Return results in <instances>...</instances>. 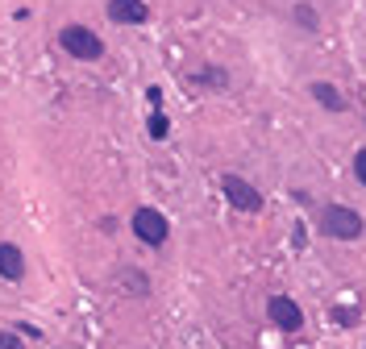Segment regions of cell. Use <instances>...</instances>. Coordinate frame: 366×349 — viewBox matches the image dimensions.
Wrapping results in <instances>:
<instances>
[{
    "mask_svg": "<svg viewBox=\"0 0 366 349\" xmlns=\"http://www.w3.org/2000/svg\"><path fill=\"white\" fill-rule=\"evenodd\" d=\"M366 220L354 212V208H346V204H329V208H320V233L324 237H337V241H354V237H362Z\"/></svg>",
    "mask_w": 366,
    "mask_h": 349,
    "instance_id": "6da1fadb",
    "label": "cell"
},
{
    "mask_svg": "<svg viewBox=\"0 0 366 349\" xmlns=\"http://www.w3.org/2000/svg\"><path fill=\"white\" fill-rule=\"evenodd\" d=\"M58 46H63L71 58H84V63H92V58L104 54V42H100L92 30H84V25H67V30L58 34Z\"/></svg>",
    "mask_w": 366,
    "mask_h": 349,
    "instance_id": "7a4b0ae2",
    "label": "cell"
},
{
    "mask_svg": "<svg viewBox=\"0 0 366 349\" xmlns=\"http://www.w3.org/2000/svg\"><path fill=\"white\" fill-rule=\"evenodd\" d=\"M267 316H271L274 329H283V333H300L304 329V307L296 304L291 296H271L267 300Z\"/></svg>",
    "mask_w": 366,
    "mask_h": 349,
    "instance_id": "3957f363",
    "label": "cell"
},
{
    "mask_svg": "<svg viewBox=\"0 0 366 349\" xmlns=\"http://www.w3.org/2000/svg\"><path fill=\"white\" fill-rule=\"evenodd\" d=\"M134 233L146 241V246H163L167 233H171V224H167V217H163L158 208H137L134 212Z\"/></svg>",
    "mask_w": 366,
    "mask_h": 349,
    "instance_id": "277c9868",
    "label": "cell"
},
{
    "mask_svg": "<svg viewBox=\"0 0 366 349\" xmlns=\"http://www.w3.org/2000/svg\"><path fill=\"white\" fill-rule=\"evenodd\" d=\"M221 191H225V200L233 208H241V212H258L263 208V196H258V187H250L246 179H237V174H225L221 179Z\"/></svg>",
    "mask_w": 366,
    "mask_h": 349,
    "instance_id": "5b68a950",
    "label": "cell"
},
{
    "mask_svg": "<svg viewBox=\"0 0 366 349\" xmlns=\"http://www.w3.org/2000/svg\"><path fill=\"white\" fill-rule=\"evenodd\" d=\"M108 17H113L117 25H141V21L150 17V8H146L141 0H108Z\"/></svg>",
    "mask_w": 366,
    "mask_h": 349,
    "instance_id": "8992f818",
    "label": "cell"
},
{
    "mask_svg": "<svg viewBox=\"0 0 366 349\" xmlns=\"http://www.w3.org/2000/svg\"><path fill=\"white\" fill-rule=\"evenodd\" d=\"M0 279H8V283L25 279V254L13 241H0Z\"/></svg>",
    "mask_w": 366,
    "mask_h": 349,
    "instance_id": "52a82bcc",
    "label": "cell"
},
{
    "mask_svg": "<svg viewBox=\"0 0 366 349\" xmlns=\"http://www.w3.org/2000/svg\"><path fill=\"white\" fill-rule=\"evenodd\" d=\"M313 96H317L329 113H346V96H341L333 84H313Z\"/></svg>",
    "mask_w": 366,
    "mask_h": 349,
    "instance_id": "ba28073f",
    "label": "cell"
},
{
    "mask_svg": "<svg viewBox=\"0 0 366 349\" xmlns=\"http://www.w3.org/2000/svg\"><path fill=\"white\" fill-rule=\"evenodd\" d=\"M167 133H171V121H167L163 113H154V117H150V137H158V141H163Z\"/></svg>",
    "mask_w": 366,
    "mask_h": 349,
    "instance_id": "9c48e42d",
    "label": "cell"
},
{
    "mask_svg": "<svg viewBox=\"0 0 366 349\" xmlns=\"http://www.w3.org/2000/svg\"><path fill=\"white\" fill-rule=\"evenodd\" d=\"M296 17H300V25H308V30H317V13H313L308 4H300V8H296Z\"/></svg>",
    "mask_w": 366,
    "mask_h": 349,
    "instance_id": "30bf717a",
    "label": "cell"
},
{
    "mask_svg": "<svg viewBox=\"0 0 366 349\" xmlns=\"http://www.w3.org/2000/svg\"><path fill=\"white\" fill-rule=\"evenodd\" d=\"M0 349H25V341H21L17 333H8V329H4V333H0Z\"/></svg>",
    "mask_w": 366,
    "mask_h": 349,
    "instance_id": "8fae6325",
    "label": "cell"
},
{
    "mask_svg": "<svg viewBox=\"0 0 366 349\" xmlns=\"http://www.w3.org/2000/svg\"><path fill=\"white\" fill-rule=\"evenodd\" d=\"M354 316H358L354 307H333V320H337V324H354Z\"/></svg>",
    "mask_w": 366,
    "mask_h": 349,
    "instance_id": "7c38bea8",
    "label": "cell"
},
{
    "mask_svg": "<svg viewBox=\"0 0 366 349\" xmlns=\"http://www.w3.org/2000/svg\"><path fill=\"white\" fill-rule=\"evenodd\" d=\"M354 174H358V183L366 187V150H358V158H354Z\"/></svg>",
    "mask_w": 366,
    "mask_h": 349,
    "instance_id": "4fadbf2b",
    "label": "cell"
}]
</instances>
